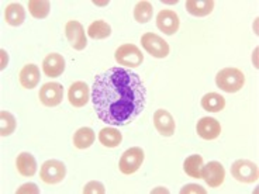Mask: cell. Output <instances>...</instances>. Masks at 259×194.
<instances>
[{"label":"cell","instance_id":"cell-27","mask_svg":"<svg viewBox=\"0 0 259 194\" xmlns=\"http://www.w3.org/2000/svg\"><path fill=\"white\" fill-rule=\"evenodd\" d=\"M16 118L12 113L9 111H2L0 113V135L9 136L16 131Z\"/></svg>","mask_w":259,"mask_h":194},{"label":"cell","instance_id":"cell-6","mask_svg":"<svg viewBox=\"0 0 259 194\" xmlns=\"http://www.w3.org/2000/svg\"><path fill=\"white\" fill-rule=\"evenodd\" d=\"M66 175V168H65L64 162L57 161V159H50L42 163L39 176L41 180L47 184H57L65 179Z\"/></svg>","mask_w":259,"mask_h":194},{"label":"cell","instance_id":"cell-22","mask_svg":"<svg viewBox=\"0 0 259 194\" xmlns=\"http://www.w3.org/2000/svg\"><path fill=\"white\" fill-rule=\"evenodd\" d=\"M95 142V132L89 127H82L73 134V145L78 149L91 148Z\"/></svg>","mask_w":259,"mask_h":194},{"label":"cell","instance_id":"cell-2","mask_svg":"<svg viewBox=\"0 0 259 194\" xmlns=\"http://www.w3.org/2000/svg\"><path fill=\"white\" fill-rule=\"evenodd\" d=\"M215 84L226 93H235L245 84V76L237 68H224L215 76Z\"/></svg>","mask_w":259,"mask_h":194},{"label":"cell","instance_id":"cell-25","mask_svg":"<svg viewBox=\"0 0 259 194\" xmlns=\"http://www.w3.org/2000/svg\"><path fill=\"white\" fill-rule=\"evenodd\" d=\"M152 13H154V9H152V5L149 2H138L136 5V9H134V19H136L137 23H141V24H145L148 23L149 20L152 19Z\"/></svg>","mask_w":259,"mask_h":194},{"label":"cell","instance_id":"cell-26","mask_svg":"<svg viewBox=\"0 0 259 194\" xmlns=\"http://www.w3.org/2000/svg\"><path fill=\"white\" fill-rule=\"evenodd\" d=\"M50 2L47 0H30L28 2V10L34 19H46L50 14Z\"/></svg>","mask_w":259,"mask_h":194},{"label":"cell","instance_id":"cell-4","mask_svg":"<svg viewBox=\"0 0 259 194\" xmlns=\"http://www.w3.org/2000/svg\"><path fill=\"white\" fill-rule=\"evenodd\" d=\"M114 57L118 64L128 66V68H138L144 62L143 52L134 44H124L118 46Z\"/></svg>","mask_w":259,"mask_h":194},{"label":"cell","instance_id":"cell-16","mask_svg":"<svg viewBox=\"0 0 259 194\" xmlns=\"http://www.w3.org/2000/svg\"><path fill=\"white\" fill-rule=\"evenodd\" d=\"M20 83L24 89H34L39 83V69L37 65L28 64L20 71Z\"/></svg>","mask_w":259,"mask_h":194},{"label":"cell","instance_id":"cell-21","mask_svg":"<svg viewBox=\"0 0 259 194\" xmlns=\"http://www.w3.org/2000/svg\"><path fill=\"white\" fill-rule=\"evenodd\" d=\"M201 107H203V110L208 111V113H220L226 107V100L221 94L211 91V93H207L206 96H203Z\"/></svg>","mask_w":259,"mask_h":194},{"label":"cell","instance_id":"cell-24","mask_svg":"<svg viewBox=\"0 0 259 194\" xmlns=\"http://www.w3.org/2000/svg\"><path fill=\"white\" fill-rule=\"evenodd\" d=\"M203 158L200 155H192L185 159L183 162V170L186 172V175L194 179H200V172L203 168Z\"/></svg>","mask_w":259,"mask_h":194},{"label":"cell","instance_id":"cell-18","mask_svg":"<svg viewBox=\"0 0 259 194\" xmlns=\"http://www.w3.org/2000/svg\"><path fill=\"white\" fill-rule=\"evenodd\" d=\"M186 10L194 17H206L214 10L213 0H188Z\"/></svg>","mask_w":259,"mask_h":194},{"label":"cell","instance_id":"cell-5","mask_svg":"<svg viewBox=\"0 0 259 194\" xmlns=\"http://www.w3.org/2000/svg\"><path fill=\"white\" fill-rule=\"evenodd\" d=\"M141 44H143L144 50L154 58H166L170 51L168 42L154 32H145L141 37Z\"/></svg>","mask_w":259,"mask_h":194},{"label":"cell","instance_id":"cell-32","mask_svg":"<svg viewBox=\"0 0 259 194\" xmlns=\"http://www.w3.org/2000/svg\"><path fill=\"white\" fill-rule=\"evenodd\" d=\"M93 5H96V6H107L109 2H93Z\"/></svg>","mask_w":259,"mask_h":194},{"label":"cell","instance_id":"cell-12","mask_svg":"<svg viewBox=\"0 0 259 194\" xmlns=\"http://www.w3.org/2000/svg\"><path fill=\"white\" fill-rule=\"evenodd\" d=\"M156 27L166 35H174L179 30V17L174 10H162L156 17Z\"/></svg>","mask_w":259,"mask_h":194},{"label":"cell","instance_id":"cell-14","mask_svg":"<svg viewBox=\"0 0 259 194\" xmlns=\"http://www.w3.org/2000/svg\"><path fill=\"white\" fill-rule=\"evenodd\" d=\"M89 86L82 82V80H78L75 83L72 84L68 90V99H69V103L76 107V109H80L83 107L84 104L89 102Z\"/></svg>","mask_w":259,"mask_h":194},{"label":"cell","instance_id":"cell-20","mask_svg":"<svg viewBox=\"0 0 259 194\" xmlns=\"http://www.w3.org/2000/svg\"><path fill=\"white\" fill-rule=\"evenodd\" d=\"M99 141L106 148H117L121 145L123 135L116 128H103L99 132Z\"/></svg>","mask_w":259,"mask_h":194},{"label":"cell","instance_id":"cell-10","mask_svg":"<svg viewBox=\"0 0 259 194\" xmlns=\"http://www.w3.org/2000/svg\"><path fill=\"white\" fill-rule=\"evenodd\" d=\"M65 34H66V38L69 41L72 48H75L76 51H82L88 45V39H86V35H84L83 26L76 20H72V21L66 23Z\"/></svg>","mask_w":259,"mask_h":194},{"label":"cell","instance_id":"cell-11","mask_svg":"<svg viewBox=\"0 0 259 194\" xmlns=\"http://www.w3.org/2000/svg\"><path fill=\"white\" fill-rule=\"evenodd\" d=\"M197 135L206 139V141H213L215 138H219L221 134V125L220 123L213 118V117H203L197 121L196 125Z\"/></svg>","mask_w":259,"mask_h":194},{"label":"cell","instance_id":"cell-23","mask_svg":"<svg viewBox=\"0 0 259 194\" xmlns=\"http://www.w3.org/2000/svg\"><path fill=\"white\" fill-rule=\"evenodd\" d=\"M111 27L103 21V20H96L93 21L89 28H88V35L92 39H104L110 37Z\"/></svg>","mask_w":259,"mask_h":194},{"label":"cell","instance_id":"cell-19","mask_svg":"<svg viewBox=\"0 0 259 194\" xmlns=\"http://www.w3.org/2000/svg\"><path fill=\"white\" fill-rule=\"evenodd\" d=\"M5 20H6L7 24H10V26H21L24 23V20H26V10H24V7L21 6L20 3H10L6 7Z\"/></svg>","mask_w":259,"mask_h":194},{"label":"cell","instance_id":"cell-1","mask_svg":"<svg viewBox=\"0 0 259 194\" xmlns=\"http://www.w3.org/2000/svg\"><path fill=\"white\" fill-rule=\"evenodd\" d=\"M147 89L136 72L111 68L95 79L92 103L99 118L114 127L133 123L145 109Z\"/></svg>","mask_w":259,"mask_h":194},{"label":"cell","instance_id":"cell-29","mask_svg":"<svg viewBox=\"0 0 259 194\" xmlns=\"http://www.w3.org/2000/svg\"><path fill=\"white\" fill-rule=\"evenodd\" d=\"M182 194L185 193H200V194H206V190L199 186V184H188L181 190Z\"/></svg>","mask_w":259,"mask_h":194},{"label":"cell","instance_id":"cell-7","mask_svg":"<svg viewBox=\"0 0 259 194\" xmlns=\"http://www.w3.org/2000/svg\"><path fill=\"white\" fill-rule=\"evenodd\" d=\"M144 162V151L138 147L127 149L120 158L118 168L123 175H133L141 168Z\"/></svg>","mask_w":259,"mask_h":194},{"label":"cell","instance_id":"cell-31","mask_svg":"<svg viewBox=\"0 0 259 194\" xmlns=\"http://www.w3.org/2000/svg\"><path fill=\"white\" fill-rule=\"evenodd\" d=\"M0 55H2V65H0V68L3 71V69H6L7 62H9V55H7V52L5 50H0Z\"/></svg>","mask_w":259,"mask_h":194},{"label":"cell","instance_id":"cell-33","mask_svg":"<svg viewBox=\"0 0 259 194\" xmlns=\"http://www.w3.org/2000/svg\"><path fill=\"white\" fill-rule=\"evenodd\" d=\"M158 191H163V193H168V190H166V188H158V190H154L152 193H158Z\"/></svg>","mask_w":259,"mask_h":194},{"label":"cell","instance_id":"cell-8","mask_svg":"<svg viewBox=\"0 0 259 194\" xmlns=\"http://www.w3.org/2000/svg\"><path fill=\"white\" fill-rule=\"evenodd\" d=\"M200 179L206 181L208 187H220L226 179V170L220 162H208L207 165L201 168Z\"/></svg>","mask_w":259,"mask_h":194},{"label":"cell","instance_id":"cell-30","mask_svg":"<svg viewBox=\"0 0 259 194\" xmlns=\"http://www.w3.org/2000/svg\"><path fill=\"white\" fill-rule=\"evenodd\" d=\"M17 193H39V188L37 187L34 183H27V184H23V186L17 190Z\"/></svg>","mask_w":259,"mask_h":194},{"label":"cell","instance_id":"cell-9","mask_svg":"<svg viewBox=\"0 0 259 194\" xmlns=\"http://www.w3.org/2000/svg\"><path fill=\"white\" fill-rule=\"evenodd\" d=\"M39 102L46 107H57L62 103L64 99V87L57 82L46 83L39 89Z\"/></svg>","mask_w":259,"mask_h":194},{"label":"cell","instance_id":"cell-3","mask_svg":"<svg viewBox=\"0 0 259 194\" xmlns=\"http://www.w3.org/2000/svg\"><path fill=\"white\" fill-rule=\"evenodd\" d=\"M231 175L241 183H253L258 180V166L256 163L246 159H238L231 165Z\"/></svg>","mask_w":259,"mask_h":194},{"label":"cell","instance_id":"cell-15","mask_svg":"<svg viewBox=\"0 0 259 194\" xmlns=\"http://www.w3.org/2000/svg\"><path fill=\"white\" fill-rule=\"evenodd\" d=\"M65 71V59L59 54H50L42 61V72L48 78H58Z\"/></svg>","mask_w":259,"mask_h":194},{"label":"cell","instance_id":"cell-17","mask_svg":"<svg viewBox=\"0 0 259 194\" xmlns=\"http://www.w3.org/2000/svg\"><path fill=\"white\" fill-rule=\"evenodd\" d=\"M16 166L21 176L24 177H31L37 172V161L35 158L28 154V152H21L17 159H16Z\"/></svg>","mask_w":259,"mask_h":194},{"label":"cell","instance_id":"cell-13","mask_svg":"<svg viewBox=\"0 0 259 194\" xmlns=\"http://www.w3.org/2000/svg\"><path fill=\"white\" fill-rule=\"evenodd\" d=\"M154 125L161 135L172 136L175 134V120L169 111L156 110L154 114Z\"/></svg>","mask_w":259,"mask_h":194},{"label":"cell","instance_id":"cell-28","mask_svg":"<svg viewBox=\"0 0 259 194\" xmlns=\"http://www.w3.org/2000/svg\"><path fill=\"white\" fill-rule=\"evenodd\" d=\"M83 193L84 194H104L106 193V190H104V186L100 183V181L92 180L83 187Z\"/></svg>","mask_w":259,"mask_h":194}]
</instances>
